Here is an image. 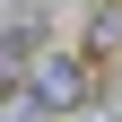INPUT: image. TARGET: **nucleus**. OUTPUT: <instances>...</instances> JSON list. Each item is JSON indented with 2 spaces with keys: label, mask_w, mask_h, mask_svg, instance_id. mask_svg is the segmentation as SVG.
Returning a JSON list of instances; mask_svg holds the SVG:
<instances>
[{
  "label": "nucleus",
  "mask_w": 122,
  "mask_h": 122,
  "mask_svg": "<svg viewBox=\"0 0 122 122\" xmlns=\"http://www.w3.org/2000/svg\"><path fill=\"white\" fill-rule=\"evenodd\" d=\"M18 87H26L52 122H70V113H87V105H96V61H87V52H61V44H44L35 70H26Z\"/></svg>",
  "instance_id": "nucleus-1"
},
{
  "label": "nucleus",
  "mask_w": 122,
  "mask_h": 122,
  "mask_svg": "<svg viewBox=\"0 0 122 122\" xmlns=\"http://www.w3.org/2000/svg\"><path fill=\"white\" fill-rule=\"evenodd\" d=\"M35 52H44V18H0V87H18L26 70H35Z\"/></svg>",
  "instance_id": "nucleus-2"
},
{
  "label": "nucleus",
  "mask_w": 122,
  "mask_h": 122,
  "mask_svg": "<svg viewBox=\"0 0 122 122\" xmlns=\"http://www.w3.org/2000/svg\"><path fill=\"white\" fill-rule=\"evenodd\" d=\"M96 52H122V0H96L87 9V61Z\"/></svg>",
  "instance_id": "nucleus-3"
},
{
  "label": "nucleus",
  "mask_w": 122,
  "mask_h": 122,
  "mask_svg": "<svg viewBox=\"0 0 122 122\" xmlns=\"http://www.w3.org/2000/svg\"><path fill=\"white\" fill-rule=\"evenodd\" d=\"M0 122H52V113H44L26 87H0Z\"/></svg>",
  "instance_id": "nucleus-4"
},
{
  "label": "nucleus",
  "mask_w": 122,
  "mask_h": 122,
  "mask_svg": "<svg viewBox=\"0 0 122 122\" xmlns=\"http://www.w3.org/2000/svg\"><path fill=\"white\" fill-rule=\"evenodd\" d=\"M70 122H122V113H113V105H87V113H70Z\"/></svg>",
  "instance_id": "nucleus-5"
},
{
  "label": "nucleus",
  "mask_w": 122,
  "mask_h": 122,
  "mask_svg": "<svg viewBox=\"0 0 122 122\" xmlns=\"http://www.w3.org/2000/svg\"><path fill=\"white\" fill-rule=\"evenodd\" d=\"M113 113H122V105H113Z\"/></svg>",
  "instance_id": "nucleus-6"
}]
</instances>
